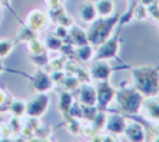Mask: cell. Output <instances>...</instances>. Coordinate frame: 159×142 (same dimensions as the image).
<instances>
[{
    "mask_svg": "<svg viewBox=\"0 0 159 142\" xmlns=\"http://www.w3.org/2000/svg\"><path fill=\"white\" fill-rule=\"evenodd\" d=\"M133 77H135V83L145 81V85H149V97L155 95L157 88L159 87V77L155 70L153 69H139L133 71Z\"/></svg>",
    "mask_w": 159,
    "mask_h": 142,
    "instance_id": "1",
    "label": "cell"
},
{
    "mask_svg": "<svg viewBox=\"0 0 159 142\" xmlns=\"http://www.w3.org/2000/svg\"><path fill=\"white\" fill-rule=\"evenodd\" d=\"M117 100L120 103L123 108H125L128 112H137L143 102V97L140 93L132 91H122L117 95Z\"/></svg>",
    "mask_w": 159,
    "mask_h": 142,
    "instance_id": "2",
    "label": "cell"
},
{
    "mask_svg": "<svg viewBox=\"0 0 159 142\" xmlns=\"http://www.w3.org/2000/svg\"><path fill=\"white\" fill-rule=\"evenodd\" d=\"M48 97L46 95H37L26 105V112L31 117H40L47 108Z\"/></svg>",
    "mask_w": 159,
    "mask_h": 142,
    "instance_id": "3",
    "label": "cell"
},
{
    "mask_svg": "<svg viewBox=\"0 0 159 142\" xmlns=\"http://www.w3.org/2000/svg\"><path fill=\"white\" fill-rule=\"evenodd\" d=\"M26 25L32 29L34 31H41L43 29L47 27L48 25V19H47V15L40 10H35V11H31L27 16V20H26Z\"/></svg>",
    "mask_w": 159,
    "mask_h": 142,
    "instance_id": "4",
    "label": "cell"
},
{
    "mask_svg": "<svg viewBox=\"0 0 159 142\" xmlns=\"http://www.w3.org/2000/svg\"><path fill=\"white\" fill-rule=\"evenodd\" d=\"M111 71H112V69H111L109 65H108L106 61H103V60L97 61V62L93 64L92 67H91V75H92V77H94V78H97V80H101V81L107 80L108 76L111 75Z\"/></svg>",
    "mask_w": 159,
    "mask_h": 142,
    "instance_id": "5",
    "label": "cell"
},
{
    "mask_svg": "<svg viewBox=\"0 0 159 142\" xmlns=\"http://www.w3.org/2000/svg\"><path fill=\"white\" fill-rule=\"evenodd\" d=\"M140 107H143V113L147 118L153 121H159V101L157 100H147L142 102Z\"/></svg>",
    "mask_w": 159,
    "mask_h": 142,
    "instance_id": "6",
    "label": "cell"
},
{
    "mask_svg": "<svg viewBox=\"0 0 159 142\" xmlns=\"http://www.w3.org/2000/svg\"><path fill=\"white\" fill-rule=\"evenodd\" d=\"M125 121L123 117H120L119 115H111V117L107 118V128L112 132L116 133H122L124 132L125 128Z\"/></svg>",
    "mask_w": 159,
    "mask_h": 142,
    "instance_id": "7",
    "label": "cell"
},
{
    "mask_svg": "<svg viewBox=\"0 0 159 142\" xmlns=\"http://www.w3.org/2000/svg\"><path fill=\"white\" fill-rule=\"evenodd\" d=\"M51 78L43 72V71H39L35 77H34V87H36L37 91H47L51 88Z\"/></svg>",
    "mask_w": 159,
    "mask_h": 142,
    "instance_id": "8",
    "label": "cell"
},
{
    "mask_svg": "<svg viewBox=\"0 0 159 142\" xmlns=\"http://www.w3.org/2000/svg\"><path fill=\"white\" fill-rule=\"evenodd\" d=\"M80 16L86 22L93 21L96 19V16H97V11H96L94 4H92V2L81 4V6H80Z\"/></svg>",
    "mask_w": 159,
    "mask_h": 142,
    "instance_id": "9",
    "label": "cell"
},
{
    "mask_svg": "<svg viewBox=\"0 0 159 142\" xmlns=\"http://www.w3.org/2000/svg\"><path fill=\"white\" fill-rule=\"evenodd\" d=\"M97 15L102 16V17H107L109 16L113 10H114V2L112 0H97L94 4Z\"/></svg>",
    "mask_w": 159,
    "mask_h": 142,
    "instance_id": "10",
    "label": "cell"
},
{
    "mask_svg": "<svg viewBox=\"0 0 159 142\" xmlns=\"http://www.w3.org/2000/svg\"><path fill=\"white\" fill-rule=\"evenodd\" d=\"M81 101L84 105L88 106H94L96 101H97V92L93 87H91L89 85H83L82 91H81Z\"/></svg>",
    "mask_w": 159,
    "mask_h": 142,
    "instance_id": "11",
    "label": "cell"
},
{
    "mask_svg": "<svg viewBox=\"0 0 159 142\" xmlns=\"http://www.w3.org/2000/svg\"><path fill=\"white\" fill-rule=\"evenodd\" d=\"M124 133L128 136L129 140H134V141H142L144 140V136H145L142 126L138 123H132V125L125 126Z\"/></svg>",
    "mask_w": 159,
    "mask_h": 142,
    "instance_id": "12",
    "label": "cell"
},
{
    "mask_svg": "<svg viewBox=\"0 0 159 142\" xmlns=\"http://www.w3.org/2000/svg\"><path fill=\"white\" fill-rule=\"evenodd\" d=\"M117 52V41L116 39H111L109 41H107L106 45H103V47L99 50V57H111L113 55H116Z\"/></svg>",
    "mask_w": 159,
    "mask_h": 142,
    "instance_id": "13",
    "label": "cell"
},
{
    "mask_svg": "<svg viewBox=\"0 0 159 142\" xmlns=\"http://www.w3.org/2000/svg\"><path fill=\"white\" fill-rule=\"evenodd\" d=\"M103 86H104V87H101V88L98 90L97 97H98V100H99V103H103V102H104V105H107V103L113 98L114 91H113L108 85H104V83H103Z\"/></svg>",
    "mask_w": 159,
    "mask_h": 142,
    "instance_id": "14",
    "label": "cell"
},
{
    "mask_svg": "<svg viewBox=\"0 0 159 142\" xmlns=\"http://www.w3.org/2000/svg\"><path fill=\"white\" fill-rule=\"evenodd\" d=\"M10 110H11V112H12L14 116L20 117V116H22V115L26 112V103H24V102L20 101V100H15V101L11 103Z\"/></svg>",
    "mask_w": 159,
    "mask_h": 142,
    "instance_id": "15",
    "label": "cell"
},
{
    "mask_svg": "<svg viewBox=\"0 0 159 142\" xmlns=\"http://www.w3.org/2000/svg\"><path fill=\"white\" fill-rule=\"evenodd\" d=\"M77 55L80 56L81 60H83V61H88V60L92 59L93 49H92L89 45H81L80 49L77 50Z\"/></svg>",
    "mask_w": 159,
    "mask_h": 142,
    "instance_id": "16",
    "label": "cell"
},
{
    "mask_svg": "<svg viewBox=\"0 0 159 142\" xmlns=\"http://www.w3.org/2000/svg\"><path fill=\"white\" fill-rule=\"evenodd\" d=\"M11 50H12V42L7 39H1L0 40V57L7 56Z\"/></svg>",
    "mask_w": 159,
    "mask_h": 142,
    "instance_id": "17",
    "label": "cell"
},
{
    "mask_svg": "<svg viewBox=\"0 0 159 142\" xmlns=\"http://www.w3.org/2000/svg\"><path fill=\"white\" fill-rule=\"evenodd\" d=\"M46 46H48L50 49H58L60 46H61V40H60V37H57L56 35L53 36V35H50L48 37H47V40H46Z\"/></svg>",
    "mask_w": 159,
    "mask_h": 142,
    "instance_id": "18",
    "label": "cell"
},
{
    "mask_svg": "<svg viewBox=\"0 0 159 142\" xmlns=\"http://www.w3.org/2000/svg\"><path fill=\"white\" fill-rule=\"evenodd\" d=\"M71 105H72V97H71V95L67 93V92H63L62 96H61V106H62V108L65 107V110L67 111V110H70L72 107Z\"/></svg>",
    "mask_w": 159,
    "mask_h": 142,
    "instance_id": "19",
    "label": "cell"
},
{
    "mask_svg": "<svg viewBox=\"0 0 159 142\" xmlns=\"http://www.w3.org/2000/svg\"><path fill=\"white\" fill-rule=\"evenodd\" d=\"M61 2V0H46V4L51 7V9H56L58 7V4Z\"/></svg>",
    "mask_w": 159,
    "mask_h": 142,
    "instance_id": "20",
    "label": "cell"
},
{
    "mask_svg": "<svg viewBox=\"0 0 159 142\" xmlns=\"http://www.w3.org/2000/svg\"><path fill=\"white\" fill-rule=\"evenodd\" d=\"M6 101V92L0 88V105H2Z\"/></svg>",
    "mask_w": 159,
    "mask_h": 142,
    "instance_id": "21",
    "label": "cell"
},
{
    "mask_svg": "<svg viewBox=\"0 0 159 142\" xmlns=\"http://www.w3.org/2000/svg\"><path fill=\"white\" fill-rule=\"evenodd\" d=\"M4 71V66H2V64H0V73Z\"/></svg>",
    "mask_w": 159,
    "mask_h": 142,
    "instance_id": "22",
    "label": "cell"
}]
</instances>
